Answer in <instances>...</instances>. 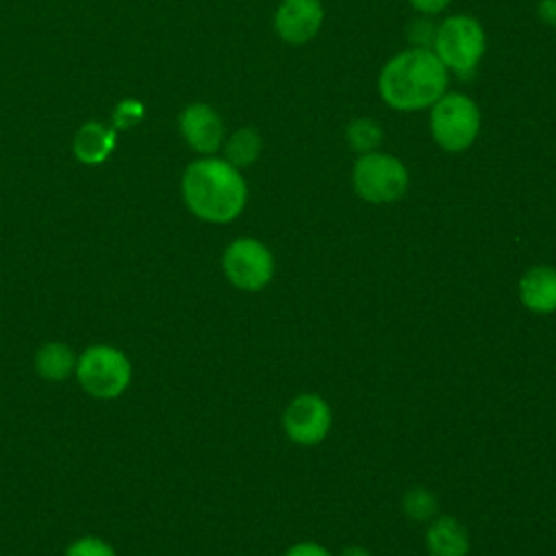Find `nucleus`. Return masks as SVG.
Returning <instances> with one entry per match:
<instances>
[{
  "label": "nucleus",
  "instance_id": "24",
  "mask_svg": "<svg viewBox=\"0 0 556 556\" xmlns=\"http://www.w3.org/2000/svg\"><path fill=\"white\" fill-rule=\"evenodd\" d=\"M339 556H371V552L367 547H361V545H350Z\"/></svg>",
  "mask_w": 556,
  "mask_h": 556
},
{
  "label": "nucleus",
  "instance_id": "10",
  "mask_svg": "<svg viewBox=\"0 0 556 556\" xmlns=\"http://www.w3.org/2000/svg\"><path fill=\"white\" fill-rule=\"evenodd\" d=\"M178 126L187 146L202 156H213L224 146V122L206 102L187 104L178 117Z\"/></svg>",
  "mask_w": 556,
  "mask_h": 556
},
{
  "label": "nucleus",
  "instance_id": "20",
  "mask_svg": "<svg viewBox=\"0 0 556 556\" xmlns=\"http://www.w3.org/2000/svg\"><path fill=\"white\" fill-rule=\"evenodd\" d=\"M115 126H128L141 117V102L135 100H124L115 109Z\"/></svg>",
  "mask_w": 556,
  "mask_h": 556
},
{
  "label": "nucleus",
  "instance_id": "16",
  "mask_svg": "<svg viewBox=\"0 0 556 556\" xmlns=\"http://www.w3.org/2000/svg\"><path fill=\"white\" fill-rule=\"evenodd\" d=\"M382 126L374 117H354L345 126V141L352 152L367 154L380 148L382 143Z\"/></svg>",
  "mask_w": 556,
  "mask_h": 556
},
{
  "label": "nucleus",
  "instance_id": "9",
  "mask_svg": "<svg viewBox=\"0 0 556 556\" xmlns=\"http://www.w3.org/2000/svg\"><path fill=\"white\" fill-rule=\"evenodd\" d=\"M324 17L321 0H282L274 11V30L285 43L304 46L317 37Z\"/></svg>",
  "mask_w": 556,
  "mask_h": 556
},
{
  "label": "nucleus",
  "instance_id": "15",
  "mask_svg": "<svg viewBox=\"0 0 556 556\" xmlns=\"http://www.w3.org/2000/svg\"><path fill=\"white\" fill-rule=\"evenodd\" d=\"M222 150H224V159L230 165L241 169V167L256 163V159L261 156V150H263V137L256 128L243 126L224 139Z\"/></svg>",
  "mask_w": 556,
  "mask_h": 556
},
{
  "label": "nucleus",
  "instance_id": "13",
  "mask_svg": "<svg viewBox=\"0 0 556 556\" xmlns=\"http://www.w3.org/2000/svg\"><path fill=\"white\" fill-rule=\"evenodd\" d=\"M113 148H115V130L100 122H87L85 126H80L72 143L74 156L85 165H98L106 161Z\"/></svg>",
  "mask_w": 556,
  "mask_h": 556
},
{
  "label": "nucleus",
  "instance_id": "22",
  "mask_svg": "<svg viewBox=\"0 0 556 556\" xmlns=\"http://www.w3.org/2000/svg\"><path fill=\"white\" fill-rule=\"evenodd\" d=\"M285 556H332L324 545L315 543V541H302V543H295L291 545Z\"/></svg>",
  "mask_w": 556,
  "mask_h": 556
},
{
  "label": "nucleus",
  "instance_id": "11",
  "mask_svg": "<svg viewBox=\"0 0 556 556\" xmlns=\"http://www.w3.org/2000/svg\"><path fill=\"white\" fill-rule=\"evenodd\" d=\"M521 304L539 315L556 311V267L534 265L519 278Z\"/></svg>",
  "mask_w": 556,
  "mask_h": 556
},
{
  "label": "nucleus",
  "instance_id": "14",
  "mask_svg": "<svg viewBox=\"0 0 556 556\" xmlns=\"http://www.w3.org/2000/svg\"><path fill=\"white\" fill-rule=\"evenodd\" d=\"M76 354L63 341H48L35 354V371L48 382H61L76 369Z\"/></svg>",
  "mask_w": 556,
  "mask_h": 556
},
{
  "label": "nucleus",
  "instance_id": "23",
  "mask_svg": "<svg viewBox=\"0 0 556 556\" xmlns=\"http://www.w3.org/2000/svg\"><path fill=\"white\" fill-rule=\"evenodd\" d=\"M536 15L543 24L556 26V0H539L536 2Z\"/></svg>",
  "mask_w": 556,
  "mask_h": 556
},
{
  "label": "nucleus",
  "instance_id": "17",
  "mask_svg": "<svg viewBox=\"0 0 556 556\" xmlns=\"http://www.w3.org/2000/svg\"><path fill=\"white\" fill-rule=\"evenodd\" d=\"M402 508L404 513L410 517V519H417V521H424V519H430L437 515V508H439V502H437V495L424 486H415V489H408L402 497Z\"/></svg>",
  "mask_w": 556,
  "mask_h": 556
},
{
  "label": "nucleus",
  "instance_id": "5",
  "mask_svg": "<svg viewBox=\"0 0 556 556\" xmlns=\"http://www.w3.org/2000/svg\"><path fill=\"white\" fill-rule=\"evenodd\" d=\"M74 376L87 395L113 400L128 389L132 365L119 348L93 343L78 354Z\"/></svg>",
  "mask_w": 556,
  "mask_h": 556
},
{
  "label": "nucleus",
  "instance_id": "8",
  "mask_svg": "<svg viewBox=\"0 0 556 556\" xmlns=\"http://www.w3.org/2000/svg\"><path fill=\"white\" fill-rule=\"evenodd\" d=\"M332 426V410L328 402L317 393H302L291 400L282 415V428L287 437L298 445L321 443Z\"/></svg>",
  "mask_w": 556,
  "mask_h": 556
},
{
  "label": "nucleus",
  "instance_id": "3",
  "mask_svg": "<svg viewBox=\"0 0 556 556\" xmlns=\"http://www.w3.org/2000/svg\"><path fill=\"white\" fill-rule=\"evenodd\" d=\"M432 52L445 70L458 78H469L486 52V33L469 13H454L437 22Z\"/></svg>",
  "mask_w": 556,
  "mask_h": 556
},
{
  "label": "nucleus",
  "instance_id": "19",
  "mask_svg": "<svg viewBox=\"0 0 556 556\" xmlns=\"http://www.w3.org/2000/svg\"><path fill=\"white\" fill-rule=\"evenodd\" d=\"M434 35H437V22H432V17H426V15L415 17L406 28V37L415 48H432Z\"/></svg>",
  "mask_w": 556,
  "mask_h": 556
},
{
  "label": "nucleus",
  "instance_id": "7",
  "mask_svg": "<svg viewBox=\"0 0 556 556\" xmlns=\"http://www.w3.org/2000/svg\"><path fill=\"white\" fill-rule=\"evenodd\" d=\"M222 269L232 287L241 291H261L274 276V256L263 241L239 237L226 245Z\"/></svg>",
  "mask_w": 556,
  "mask_h": 556
},
{
  "label": "nucleus",
  "instance_id": "4",
  "mask_svg": "<svg viewBox=\"0 0 556 556\" xmlns=\"http://www.w3.org/2000/svg\"><path fill=\"white\" fill-rule=\"evenodd\" d=\"M428 128L432 141L450 154L469 150L482 128V113L478 102L463 91H445L428 109Z\"/></svg>",
  "mask_w": 556,
  "mask_h": 556
},
{
  "label": "nucleus",
  "instance_id": "1",
  "mask_svg": "<svg viewBox=\"0 0 556 556\" xmlns=\"http://www.w3.org/2000/svg\"><path fill=\"white\" fill-rule=\"evenodd\" d=\"M450 76L432 48L408 46L382 65L378 93L389 109L417 113L430 109L447 91Z\"/></svg>",
  "mask_w": 556,
  "mask_h": 556
},
{
  "label": "nucleus",
  "instance_id": "6",
  "mask_svg": "<svg viewBox=\"0 0 556 556\" xmlns=\"http://www.w3.org/2000/svg\"><path fill=\"white\" fill-rule=\"evenodd\" d=\"M408 167L395 154L374 150L352 165V189L369 204H391L408 191Z\"/></svg>",
  "mask_w": 556,
  "mask_h": 556
},
{
  "label": "nucleus",
  "instance_id": "12",
  "mask_svg": "<svg viewBox=\"0 0 556 556\" xmlns=\"http://www.w3.org/2000/svg\"><path fill=\"white\" fill-rule=\"evenodd\" d=\"M426 547L430 556H467L469 536L458 519L439 515L426 530Z\"/></svg>",
  "mask_w": 556,
  "mask_h": 556
},
{
  "label": "nucleus",
  "instance_id": "21",
  "mask_svg": "<svg viewBox=\"0 0 556 556\" xmlns=\"http://www.w3.org/2000/svg\"><path fill=\"white\" fill-rule=\"evenodd\" d=\"M419 15H426V17H434L439 13H443L452 0H406Z\"/></svg>",
  "mask_w": 556,
  "mask_h": 556
},
{
  "label": "nucleus",
  "instance_id": "2",
  "mask_svg": "<svg viewBox=\"0 0 556 556\" xmlns=\"http://www.w3.org/2000/svg\"><path fill=\"white\" fill-rule=\"evenodd\" d=\"M180 189L187 208L208 224L237 219L248 202V185L241 169L224 156H202L189 163Z\"/></svg>",
  "mask_w": 556,
  "mask_h": 556
},
{
  "label": "nucleus",
  "instance_id": "18",
  "mask_svg": "<svg viewBox=\"0 0 556 556\" xmlns=\"http://www.w3.org/2000/svg\"><path fill=\"white\" fill-rule=\"evenodd\" d=\"M63 556H117V552L113 549V545L100 536H93V534H87V536H80L76 541H72Z\"/></svg>",
  "mask_w": 556,
  "mask_h": 556
}]
</instances>
